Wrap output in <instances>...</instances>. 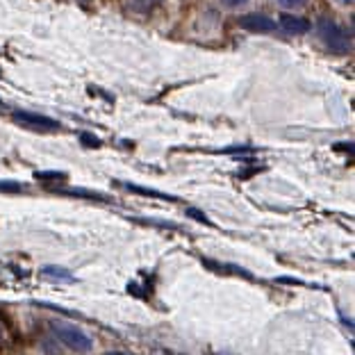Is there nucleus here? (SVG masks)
<instances>
[{
	"instance_id": "0eeeda50",
	"label": "nucleus",
	"mask_w": 355,
	"mask_h": 355,
	"mask_svg": "<svg viewBox=\"0 0 355 355\" xmlns=\"http://www.w3.org/2000/svg\"><path fill=\"white\" fill-rule=\"evenodd\" d=\"M44 276L46 278H58V280H64V282H71L73 280V276L67 271V269H62V266H46L44 269Z\"/></svg>"
},
{
	"instance_id": "9d476101",
	"label": "nucleus",
	"mask_w": 355,
	"mask_h": 355,
	"mask_svg": "<svg viewBox=\"0 0 355 355\" xmlns=\"http://www.w3.org/2000/svg\"><path fill=\"white\" fill-rule=\"evenodd\" d=\"M244 3H246V0H223V5H228V7H239Z\"/></svg>"
},
{
	"instance_id": "39448f33",
	"label": "nucleus",
	"mask_w": 355,
	"mask_h": 355,
	"mask_svg": "<svg viewBox=\"0 0 355 355\" xmlns=\"http://www.w3.org/2000/svg\"><path fill=\"white\" fill-rule=\"evenodd\" d=\"M280 28L285 32H289V35H305V32H310V21L303 19V16L282 14L280 16Z\"/></svg>"
},
{
	"instance_id": "20e7f679",
	"label": "nucleus",
	"mask_w": 355,
	"mask_h": 355,
	"mask_svg": "<svg viewBox=\"0 0 355 355\" xmlns=\"http://www.w3.org/2000/svg\"><path fill=\"white\" fill-rule=\"evenodd\" d=\"M239 26L244 30H248V32H271V30H276V23H273V19H269V16H264V14L241 16Z\"/></svg>"
},
{
	"instance_id": "423d86ee",
	"label": "nucleus",
	"mask_w": 355,
	"mask_h": 355,
	"mask_svg": "<svg viewBox=\"0 0 355 355\" xmlns=\"http://www.w3.org/2000/svg\"><path fill=\"white\" fill-rule=\"evenodd\" d=\"M164 0H130V10L137 14H150L153 10H157Z\"/></svg>"
},
{
	"instance_id": "ddd939ff",
	"label": "nucleus",
	"mask_w": 355,
	"mask_h": 355,
	"mask_svg": "<svg viewBox=\"0 0 355 355\" xmlns=\"http://www.w3.org/2000/svg\"><path fill=\"white\" fill-rule=\"evenodd\" d=\"M0 335H3V328H0Z\"/></svg>"
},
{
	"instance_id": "9b49d317",
	"label": "nucleus",
	"mask_w": 355,
	"mask_h": 355,
	"mask_svg": "<svg viewBox=\"0 0 355 355\" xmlns=\"http://www.w3.org/2000/svg\"><path fill=\"white\" fill-rule=\"evenodd\" d=\"M105 355H128V353H119V351H112V353H105Z\"/></svg>"
},
{
	"instance_id": "6e6552de",
	"label": "nucleus",
	"mask_w": 355,
	"mask_h": 355,
	"mask_svg": "<svg viewBox=\"0 0 355 355\" xmlns=\"http://www.w3.org/2000/svg\"><path fill=\"white\" fill-rule=\"evenodd\" d=\"M282 7H301L305 0H278Z\"/></svg>"
},
{
	"instance_id": "f03ea898",
	"label": "nucleus",
	"mask_w": 355,
	"mask_h": 355,
	"mask_svg": "<svg viewBox=\"0 0 355 355\" xmlns=\"http://www.w3.org/2000/svg\"><path fill=\"white\" fill-rule=\"evenodd\" d=\"M53 333L55 337L64 344V346H69L71 351H76V353H89L92 351V337L85 335L83 330L76 328V326H67V324H55L53 326Z\"/></svg>"
},
{
	"instance_id": "f8f14e48",
	"label": "nucleus",
	"mask_w": 355,
	"mask_h": 355,
	"mask_svg": "<svg viewBox=\"0 0 355 355\" xmlns=\"http://www.w3.org/2000/svg\"><path fill=\"white\" fill-rule=\"evenodd\" d=\"M340 3H349V0H340Z\"/></svg>"
},
{
	"instance_id": "7ed1b4c3",
	"label": "nucleus",
	"mask_w": 355,
	"mask_h": 355,
	"mask_svg": "<svg viewBox=\"0 0 355 355\" xmlns=\"http://www.w3.org/2000/svg\"><path fill=\"white\" fill-rule=\"evenodd\" d=\"M12 121H14V123H19L21 128H26V130H35V132H55V130H60V123L55 119L37 114V112H30V110L12 112Z\"/></svg>"
},
{
	"instance_id": "1a4fd4ad",
	"label": "nucleus",
	"mask_w": 355,
	"mask_h": 355,
	"mask_svg": "<svg viewBox=\"0 0 355 355\" xmlns=\"http://www.w3.org/2000/svg\"><path fill=\"white\" fill-rule=\"evenodd\" d=\"M189 216H196V221H205V223H207L205 214H200L198 209H189Z\"/></svg>"
},
{
	"instance_id": "f257e3e1",
	"label": "nucleus",
	"mask_w": 355,
	"mask_h": 355,
	"mask_svg": "<svg viewBox=\"0 0 355 355\" xmlns=\"http://www.w3.org/2000/svg\"><path fill=\"white\" fill-rule=\"evenodd\" d=\"M317 35L324 42V46L328 51H333L337 55H346L351 51V37L342 26H337L333 19L328 16H321L317 21Z\"/></svg>"
}]
</instances>
